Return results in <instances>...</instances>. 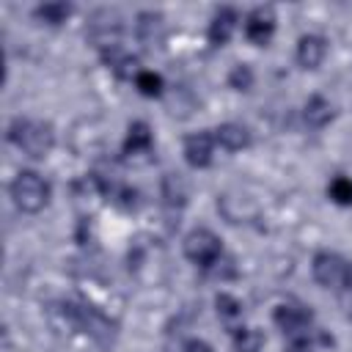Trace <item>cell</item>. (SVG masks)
I'll return each mask as SVG.
<instances>
[{
	"label": "cell",
	"instance_id": "obj_1",
	"mask_svg": "<svg viewBox=\"0 0 352 352\" xmlns=\"http://www.w3.org/2000/svg\"><path fill=\"white\" fill-rule=\"evenodd\" d=\"M8 140L25 151L28 157L33 160H41L52 151L55 146V132L50 124L44 121H33V118H14L11 126H8Z\"/></svg>",
	"mask_w": 352,
	"mask_h": 352
},
{
	"label": "cell",
	"instance_id": "obj_2",
	"mask_svg": "<svg viewBox=\"0 0 352 352\" xmlns=\"http://www.w3.org/2000/svg\"><path fill=\"white\" fill-rule=\"evenodd\" d=\"M11 192V201L19 212H28V214H36L41 212L47 204H50V182L36 173V170H19L8 187Z\"/></svg>",
	"mask_w": 352,
	"mask_h": 352
},
{
	"label": "cell",
	"instance_id": "obj_3",
	"mask_svg": "<svg viewBox=\"0 0 352 352\" xmlns=\"http://www.w3.org/2000/svg\"><path fill=\"white\" fill-rule=\"evenodd\" d=\"M63 314H66V319H69L74 327H80L85 336H91V338L99 341V344H110L113 336H116L110 319H104L96 308L77 305V302H66V305H63Z\"/></svg>",
	"mask_w": 352,
	"mask_h": 352
},
{
	"label": "cell",
	"instance_id": "obj_4",
	"mask_svg": "<svg viewBox=\"0 0 352 352\" xmlns=\"http://www.w3.org/2000/svg\"><path fill=\"white\" fill-rule=\"evenodd\" d=\"M223 253V245H220V236L209 228H192L187 236H184V256L198 264V267H212L217 264Z\"/></svg>",
	"mask_w": 352,
	"mask_h": 352
},
{
	"label": "cell",
	"instance_id": "obj_5",
	"mask_svg": "<svg viewBox=\"0 0 352 352\" xmlns=\"http://www.w3.org/2000/svg\"><path fill=\"white\" fill-rule=\"evenodd\" d=\"M311 270H314V280L324 289H344L349 283V264L338 253H330V250L316 253Z\"/></svg>",
	"mask_w": 352,
	"mask_h": 352
},
{
	"label": "cell",
	"instance_id": "obj_6",
	"mask_svg": "<svg viewBox=\"0 0 352 352\" xmlns=\"http://www.w3.org/2000/svg\"><path fill=\"white\" fill-rule=\"evenodd\" d=\"M91 41L104 52V50H113V47H121L118 38H121V16L116 11H96L91 16Z\"/></svg>",
	"mask_w": 352,
	"mask_h": 352
},
{
	"label": "cell",
	"instance_id": "obj_7",
	"mask_svg": "<svg viewBox=\"0 0 352 352\" xmlns=\"http://www.w3.org/2000/svg\"><path fill=\"white\" fill-rule=\"evenodd\" d=\"M272 319H275V324H278L286 336L294 338V336H305V330H308V324H311V311H308L302 302H297V300H286V302L275 305Z\"/></svg>",
	"mask_w": 352,
	"mask_h": 352
},
{
	"label": "cell",
	"instance_id": "obj_8",
	"mask_svg": "<svg viewBox=\"0 0 352 352\" xmlns=\"http://www.w3.org/2000/svg\"><path fill=\"white\" fill-rule=\"evenodd\" d=\"M272 33H275V14H272V8H267V6L253 8L248 14V19H245L248 41H253L256 47H264V44H270Z\"/></svg>",
	"mask_w": 352,
	"mask_h": 352
},
{
	"label": "cell",
	"instance_id": "obj_9",
	"mask_svg": "<svg viewBox=\"0 0 352 352\" xmlns=\"http://www.w3.org/2000/svg\"><path fill=\"white\" fill-rule=\"evenodd\" d=\"M214 154V135L209 132H192L184 138V160L192 168H206Z\"/></svg>",
	"mask_w": 352,
	"mask_h": 352
},
{
	"label": "cell",
	"instance_id": "obj_10",
	"mask_svg": "<svg viewBox=\"0 0 352 352\" xmlns=\"http://www.w3.org/2000/svg\"><path fill=\"white\" fill-rule=\"evenodd\" d=\"M327 55V41L316 33H305L297 41V63L302 69H319Z\"/></svg>",
	"mask_w": 352,
	"mask_h": 352
},
{
	"label": "cell",
	"instance_id": "obj_11",
	"mask_svg": "<svg viewBox=\"0 0 352 352\" xmlns=\"http://www.w3.org/2000/svg\"><path fill=\"white\" fill-rule=\"evenodd\" d=\"M234 30H236V11L234 8H220V11H214V16L209 22L206 36H209L212 47H223V44L231 41Z\"/></svg>",
	"mask_w": 352,
	"mask_h": 352
},
{
	"label": "cell",
	"instance_id": "obj_12",
	"mask_svg": "<svg viewBox=\"0 0 352 352\" xmlns=\"http://www.w3.org/2000/svg\"><path fill=\"white\" fill-rule=\"evenodd\" d=\"M214 143L226 151H242L250 146V132H248V126H242L236 121H226L214 129Z\"/></svg>",
	"mask_w": 352,
	"mask_h": 352
},
{
	"label": "cell",
	"instance_id": "obj_13",
	"mask_svg": "<svg viewBox=\"0 0 352 352\" xmlns=\"http://www.w3.org/2000/svg\"><path fill=\"white\" fill-rule=\"evenodd\" d=\"M154 146V135H151V126L146 121H135L129 124L126 129V140H124V154L135 157V154H148Z\"/></svg>",
	"mask_w": 352,
	"mask_h": 352
},
{
	"label": "cell",
	"instance_id": "obj_14",
	"mask_svg": "<svg viewBox=\"0 0 352 352\" xmlns=\"http://www.w3.org/2000/svg\"><path fill=\"white\" fill-rule=\"evenodd\" d=\"M102 58H104V63L121 77V80H135L138 74H140V63H138V58L135 55H126L121 47H113V50H104L102 52Z\"/></svg>",
	"mask_w": 352,
	"mask_h": 352
},
{
	"label": "cell",
	"instance_id": "obj_15",
	"mask_svg": "<svg viewBox=\"0 0 352 352\" xmlns=\"http://www.w3.org/2000/svg\"><path fill=\"white\" fill-rule=\"evenodd\" d=\"M138 36H140V41H146L148 47L160 44V41L165 38V19H162V14H157V11H143V14L138 16Z\"/></svg>",
	"mask_w": 352,
	"mask_h": 352
},
{
	"label": "cell",
	"instance_id": "obj_16",
	"mask_svg": "<svg viewBox=\"0 0 352 352\" xmlns=\"http://www.w3.org/2000/svg\"><path fill=\"white\" fill-rule=\"evenodd\" d=\"M302 118H305V124H308L311 129H322V126H327L330 118H333V104H330L324 96L316 94V96H311V99L305 102Z\"/></svg>",
	"mask_w": 352,
	"mask_h": 352
},
{
	"label": "cell",
	"instance_id": "obj_17",
	"mask_svg": "<svg viewBox=\"0 0 352 352\" xmlns=\"http://www.w3.org/2000/svg\"><path fill=\"white\" fill-rule=\"evenodd\" d=\"M264 333L256 327H236L234 330V352H261Z\"/></svg>",
	"mask_w": 352,
	"mask_h": 352
},
{
	"label": "cell",
	"instance_id": "obj_18",
	"mask_svg": "<svg viewBox=\"0 0 352 352\" xmlns=\"http://www.w3.org/2000/svg\"><path fill=\"white\" fill-rule=\"evenodd\" d=\"M69 16H72L69 3H44L36 8V19H41L44 25H63Z\"/></svg>",
	"mask_w": 352,
	"mask_h": 352
},
{
	"label": "cell",
	"instance_id": "obj_19",
	"mask_svg": "<svg viewBox=\"0 0 352 352\" xmlns=\"http://www.w3.org/2000/svg\"><path fill=\"white\" fill-rule=\"evenodd\" d=\"M327 195H330V201L338 204V206H352V179L336 176V179L327 184Z\"/></svg>",
	"mask_w": 352,
	"mask_h": 352
},
{
	"label": "cell",
	"instance_id": "obj_20",
	"mask_svg": "<svg viewBox=\"0 0 352 352\" xmlns=\"http://www.w3.org/2000/svg\"><path fill=\"white\" fill-rule=\"evenodd\" d=\"M135 88H138L143 96L154 99V96H160V94H162L165 82H162V77H160V74H154V72H140V74L135 77Z\"/></svg>",
	"mask_w": 352,
	"mask_h": 352
},
{
	"label": "cell",
	"instance_id": "obj_21",
	"mask_svg": "<svg viewBox=\"0 0 352 352\" xmlns=\"http://www.w3.org/2000/svg\"><path fill=\"white\" fill-rule=\"evenodd\" d=\"M162 195H165V201L173 206H182L184 204V198H187V190H184V182L179 179V176H173V173H168L165 176V182H162Z\"/></svg>",
	"mask_w": 352,
	"mask_h": 352
},
{
	"label": "cell",
	"instance_id": "obj_22",
	"mask_svg": "<svg viewBox=\"0 0 352 352\" xmlns=\"http://www.w3.org/2000/svg\"><path fill=\"white\" fill-rule=\"evenodd\" d=\"M228 85L234 91H250L253 88V69L248 63H236L231 72H228Z\"/></svg>",
	"mask_w": 352,
	"mask_h": 352
},
{
	"label": "cell",
	"instance_id": "obj_23",
	"mask_svg": "<svg viewBox=\"0 0 352 352\" xmlns=\"http://www.w3.org/2000/svg\"><path fill=\"white\" fill-rule=\"evenodd\" d=\"M217 314L223 316V319H236L239 314H242V302L236 300V297H231V294H217Z\"/></svg>",
	"mask_w": 352,
	"mask_h": 352
},
{
	"label": "cell",
	"instance_id": "obj_24",
	"mask_svg": "<svg viewBox=\"0 0 352 352\" xmlns=\"http://www.w3.org/2000/svg\"><path fill=\"white\" fill-rule=\"evenodd\" d=\"M286 352H314V344L308 341V336H294L286 346Z\"/></svg>",
	"mask_w": 352,
	"mask_h": 352
},
{
	"label": "cell",
	"instance_id": "obj_25",
	"mask_svg": "<svg viewBox=\"0 0 352 352\" xmlns=\"http://www.w3.org/2000/svg\"><path fill=\"white\" fill-rule=\"evenodd\" d=\"M182 352H214V349L206 341H201V338H190V341H184Z\"/></svg>",
	"mask_w": 352,
	"mask_h": 352
}]
</instances>
